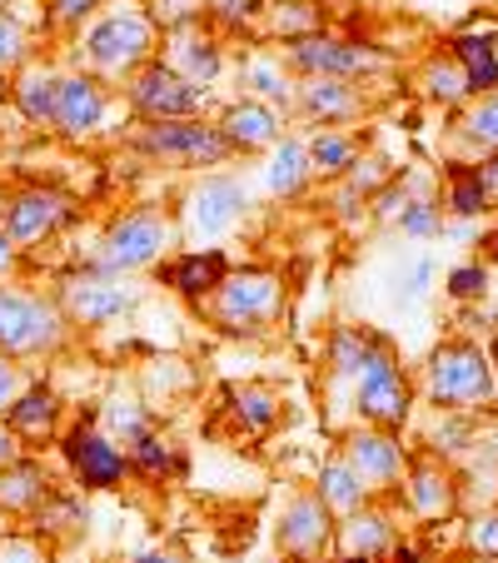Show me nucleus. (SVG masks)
Listing matches in <instances>:
<instances>
[{"instance_id":"nucleus-25","label":"nucleus","mask_w":498,"mask_h":563,"mask_svg":"<svg viewBox=\"0 0 498 563\" xmlns=\"http://www.w3.org/2000/svg\"><path fill=\"white\" fill-rule=\"evenodd\" d=\"M394 543H399V529H394V514L384 509L379 499H369L364 509L344 514V519L334 523V559L384 563Z\"/></svg>"},{"instance_id":"nucleus-12","label":"nucleus","mask_w":498,"mask_h":563,"mask_svg":"<svg viewBox=\"0 0 498 563\" xmlns=\"http://www.w3.org/2000/svg\"><path fill=\"white\" fill-rule=\"evenodd\" d=\"M115 110H120V90L96 80L90 70L65 65L60 75V96H55V125L51 135L60 145H96V140L115 135Z\"/></svg>"},{"instance_id":"nucleus-58","label":"nucleus","mask_w":498,"mask_h":563,"mask_svg":"<svg viewBox=\"0 0 498 563\" xmlns=\"http://www.w3.org/2000/svg\"><path fill=\"white\" fill-rule=\"evenodd\" d=\"M250 563H285V559H279V553L269 549V553H259V559H250Z\"/></svg>"},{"instance_id":"nucleus-37","label":"nucleus","mask_w":498,"mask_h":563,"mask_svg":"<svg viewBox=\"0 0 498 563\" xmlns=\"http://www.w3.org/2000/svg\"><path fill=\"white\" fill-rule=\"evenodd\" d=\"M374 340H379V334L364 330V324H334V330L324 334V374L334 384H350L354 374H359Z\"/></svg>"},{"instance_id":"nucleus-8","label":"nucleus","mask_w":498,"mask_h":563,"mask_svg":"<svg viewBox=\"0 0 498 563\" xmlns=\"http://www.w3.org/2000/svg\"><path fill=\"white\" fill-rule=\"evenodd\" d=\"M424 399L444 415H478L494 405V360L478 340H439L424 360Z\"/></svg>"},{"instance_id":"nucleus-5","label":"nucleus","mask_w":498,"mask_h":563,"mask_svg":"<svg viewBox=\"0 0 498 563\" xmlns=\"http://www.w3.org/2000/svg\"><path fill=\"white\" fill-rule=\"evenodd\" d=\"M51 295L60 299V309L75 324V334H106V330L130 324V319L145 309L150 285L140 275H110V269L80 260V265L55 275Z\"/></svg>"},{"instance_id":"nucleus-16","label":"nucleus","mask_w":498,"mask_h":563,"mask_svg":"<svg viewBox=\"0 0 498 563\" xmlns=\"http://www.w3.org/2000/svg\"><path fill=\"white\" fill-rule=\"evenodd\" d=\"M334 449L359 468V478L369 484L374 499H379V494H399L403 474H409V464H413L399 429H379V424H354Z\"/></svg>"},{"instance_id":"nucleus-52","label":"nucleus","mask_w":498,"mask_h":563,"mask_svg":"<svg viewBox=\"0 0 498 563\" xmlns=\"http://www.w3.org/2000/svg\"><path fill=\"white\" fill-rule=\"evenodd\" d=\"M21 269H25V255L11 245V234L0 224V279H21Z\"/></svg>"},{"instance_id":"nucleus-31","label":"nucleus","mask_w":498,"mask_h":563,"mask_svg":"<svg viewBox=\"0 0 498 563\" xmlns=\"http://www.w3.org/2000/svg\"><path fill=\"white\" fill-rule=\"evenodd\" d=\"M309 489L324 499V509L334 514V519H344V514H354V509H364V504L374 499L369 494V484L359 478V468L350 464V459L340 454V449H329L324 459H319V468H314V478H309Z\"/></svg>"},{"instance_id":"nucleus-22","label":"nucleus","mask_w":498,"mask_h":563,"mask_svg":"<svg viewBox=\"0 0 498 563\" xmlns=\"http://www.w3.org/2000/svg\"><path fill=\"white\" fill-rule=\"evenodd\" d=\"M234 260L224 255L220 245H180L165 265L155 269V285L165 289V295L175 299H190V305H200L204 295H214V285H220L224 275H230Z\"/></svg>"},{"instance_id":"nucleus-43","label":"nucleus","mask_w":498,"mask_h":563,"mask_svg":"<svg viewBox=\"0 0 498 563\" xmlns=\"http://www.w3.org/2000/svg\"><path fill=\"white\" fill-rule=\"evenodd\" d=\"M259 5L265 0H210V15L204 21L230 41V35H244V41H255V21H259Z\"/></svg>"},{"instance_id":"nucleus-13","label":"nucleus","mask_w":498,"mask_h":563,"mask_svg":"<svg viewBox=\"0 0 498 563\" xmlns=\"http://www.w3.org/2000/svg\"><path fill=\"white\" fill-rule=\"evenodd\" d=\"M279 55L289 60V70L305 80V75H329V80H369V75L389 70V51H379L374 41H359V35H340V31H314L305 41L279 45Z\"/></svg>"},{"instance_id":"nucleus-10","label":"nucleus","mask_w":498,"mask_h":563,"mask_svg":"<svg viewBox=\"0 0 498 563\" xmlns=\"http://www.w3.org/2000/svg\"><path fill=\"white\" fill-rule=\"evenodd\" d=\"M350 405L359 415V424H379V429H399L409 424L413 415V379L399 364V350L389 340H374L369 354H364L359 374L350 379Z\"/></svg>"},{"instance_id":"nucleus-38","label":"nucleus","mask_w":498,"mask_h":563,"mask_svg":"<svg viewBox=\"0 0 498 563\" xmlns=\"http://www.w3.org/2000/svg\"><path fill=\"white\" fill-rule=\"evenodd\" d=\"M419 86H424V96L439 100V106H468V100H474V90H468V75L458 70L454 55H434V60L419 70Z\"/></svg>"},{"instance_id":"nucleus-48","label":"nucleus","mask_w":498,"mask_h":563,"mask_svg":"<svg viewBox=\"0 0 498 563\" xmlns=\"http://www.w3.org/2000/svg\"><path fill=\"white\" fill-rule=\"evenodd\" d=\"M31 379H35L31 364H15V360H5V354H0V419H5V409L21 399V389Z\"/></svg>"},{"instance_id":"nucleus-17","label":"nucleus","mask_w":498,"mask_h":563,"mask_svg":"<svg viewBox=\"0 0 498 563\" xmlns=\"http://www.w3.org/2000/svg\"><path fill=\"white\" fill-rule=\"evenodd\" d=\"M159 60L170 65L175 75H185L190 86L214 90L230 75V41L210 21H190L159 35Z\"/></svg>"},{"instance_id":"nucleus-56","label":"nucleus","mask_w":498,"mask_h":563,"mask_svg":"<svg viewBox=\"0 0 498 563\" xmlns=\"http://www.w3.org/2000/svg\"><path fill=\"white\" fill-rule=\"evenodd\" d=\"M488 360H494V405H498V340H494V350H488Z\"/></svg>"},{"instance_id":"nucleus-47","label":"nucleus","mask_w":498,"mask_h":563,"mask_svg":"<svg viewBox=\"0 0 498 563\" xmlns=\"http://www.w3.org/2000/svg\"><path fill=\"white\" fill-rule=\"evenodd\" d=\"M449 295L458 299V305H468V299H484L488 289V265H454L449 269Z\"/></svg>"},{"instance_id":"nucleus-60","label":"nucleus","mask_w":498,"mask_h":563,"mask_svg":"<svg viewBox=\"0 0 498 563\" xmlns=\"http://www.w3.org/2000/svg\"><path fill=\"white\" fill-rule=\"evenodd\" d=\"M0 5H11V0H0Z\"/></svg>"},{"instance_id":"nucleus-32","label":"nucleus","mask_w":498,"mask_h":563,"mask_svg":"<svg viewBox=\"0 0 498 563\" xmlns=\"http://www.w3.org/2000/svg\"><path fill=\"white\" fill-rule=\"evenodd\" d=\"M314 31H324L319 0H265V5H259L255 41L289 45V41H305V35H314Z\"/></svg>"},{"instance_id":"nucleus-53","label":"nucleus","mask_w":498,"mask_h":563,"mask_svg":"<svg viewBox=\"0 0 498 563\" xmlns=\"http://www.w3.org/2000/svg\"><path fill=\"white\" fill-rule=\"evenodd\" d=\"M21 454H31V449H25L21 439L11 434V424L0 419V468H5V464H15V459H21Z\"/></svg>"},{"instance_id":"nucleus-7","label":"nucleus","mask_w":498,"mask_h":563,"mask_svg":"<svg viewBox=\"0 0 498 563\" xmlns=\"http://www.w3.org/2000/svg\"><path fill=\"white\" fill-rule=\"evenodd\" d=\"M255 210V185L244 180L240 170H200L190 175V185L175 200V220H180V240L185 245H220L250 220Z\"/></svg>"},{"instance_id":"nucleus-11","label":"nucleus","mask_w":498,"mask_h":563,"mask_svg":"<svg viewBox=\"0 0 498 563\" xmlns=\"http://www.w3.org/2000/svg\"><path fill=\"white\" fill-rule=\"evenodd\" d=\"M60 449L65 484H75L80 494H120L130 484V459L106 429L96 424V415H80L65 424V434L55 439Z\"/></svg>"},{"instance_id":"nucleus-49","label":"nucleus","mask_w":498,"mask_h":563,"mask_svg":"<svg viewBox=\"0 0 498 563\" xmlns=\"http://www.w3.org/2000/svg\"><path fill=\"white\" fill-rule=\"evenodd\" d=\"M429 279H434V260H413V265H409V275H403L399 279V305H419V299H424L429 295Z\"/></svg>"},{"instance_id":"nucleus-46","label":"nucleus","mask_w":498,"mask_h":563,"mask_svg":"<svg viewBox=\"0 0 498 563\" xmlns=\"http://www.w3.org/2000/svg\"><path fill=\"white\" fill-rule=\"evenodd\" d=\"M150 15H155L159 35L175 31V25H190V21H204L210 15V0H145Z\"/></svg>"},{"instance_id":"nucleus-19","label":"nucleus","mask_w":498,"mask_h":563,"mask_svg":"<svg viewBox=\"0 0 498 563\" xmlns=\"http://www.w3.org/2000/svg\"><path fill=\"white\" fill-rule=\"evenodd\" d=\"M230 70H234V86H240V96L265 100V106H275V110H285V115H295L299 75L289 70V60L279 55V45L250 41V45L240 51V60L230 65Z\"/></svg>"},{"instance_id":"nucleus-36","label":"nucleus","mask_w":498,"mask_h":563,"mask_svg":"<svg viewBox=\"0 0 498 563\" xmlns=\"http://www.w3.org/2000/svg\"><path fill=\"white\" fill-rule=\"evenodd\" d=\"M31 0H11V5H0V75H15L31 55H41V25L31 21L25 11Z\"/></svg>"},{"instance_id":"nucleus-51","label":"nucleus","mask_w":498,"mask_h":563,"mask_svg":"<svg viewBox=\"0 0 498 563\" xmlns=\"http://www.w3.org/2000/svg\"><path fill=\"white\" fill-rule=\"evenodd\" d=\"M120 563H190V553H185L180 543H145V549L125 553Z\"/></svg>"},{"instance_id":"nucleus-21","label":"nucleus","mask_w":498,"mask_h":563,"mask_svg":"<svg viewBox=\"0 0 498 563\" xmlns=\"http://www.w3.org/2000/svg\"><path fill=\"white\" fill-rule=\"evenodd\" d=\"M60 75L65 65L55 55H31L21 70L11 75V86H5V100L11 110L35 130V135H51L55 125V96H60Z\"/></svg>"},{"instance_id":"nucleus-23","label":"nucleus","mask_w":498,"mask_h":563,"mask_svg":"<svg viewBox=\"0 0 498 563\" xmlns=\"http://www.w3.org/2000/svg\"><path fill=\"white\" fill-rule=\"evenodd\" d=\"M369 110V96H364L354 80H329V75H305L295 90V115L305 120L309 130L314 125H354V120Z\"/></svg>"},{"instance_id":"nucleus-35","label":"nucleus","mask_w":498,"mask_h":563,"mask_svg":"<svg viewBox=\"0 0 498 563\" xmlns=\"http://www.w3.org/2000/svg\"><path fill=\"white\" fill-rule=\"evenodd\" d=\"M125 459H130V474L135 478H175L185 468L180 444L170 439V429H159V424H150L140 439H130Z\"/></svg>"},{"instance_id":"nucleus-30","label":"nucleus","mask_w":498,"mask_h":563,"mask_svg":"<svg viewBox=\"0 0 498 563\" xmlns=\"http://www.w3.org/2000/svg\"><path fill=\"white\" fill-rule=\"evenodd\" d=\"M86 523H90V494H80L75 484H55L41 509L25 519V529L41 533L45 543H65V539H80Z\"/></svg>"},{"instance_id":"nucleus-50","label":"nucleus","mask_w":498,"mask_h":563,"mask_svg":"<svg viewBox=\"0 0 498 563\" xmlns=\"http://www.w3.org/2000/svg\"><path fill=\"white\" fill-rule=\"evenodd\" d=\"M468 549H474L478 559L498 563V514H484V519L468 523Z\"/></svg>"},{"instance_id":"nucleus-42","label":"nucleus","mask_w":498,"mask_h":563,"mask_svg":"<svg viewBox=\"0 0 498 563\" xmlns=\"http://www.w3.org/2000/svg\"><path fill=\"white\" fill-rule=\"evenodd\" d=\"M394 224H399V234H409V240H439V234H444V205H439V195L419 190L399 210Z\"/></svg>"},{"instance_id":"nucleus-45","label":"nucleus","mask_w":498,"mask_h":563,"mask_svg":"<svg viewBox=\"0 0 498 563\" xmlns=\"http://www.w3.org/2000/svg\"><path fill=\"white\" fill-rule=\"evenodd\" d=\"M0 563H55V543L31 529H11L0 539Z\"/></svg>"},{"instance_id":"nucleus-34","label":"nucleus","mask_w":498,"mask_h":563,"mask_svg":"<svg viewBox=\"0 0 498 563\" xmlns=\"http://www.w3.org/2000/svg\"><path fill=\"white\" fill-rule=\"evenodd\" d=\"M449 55L458 60V70L468 75V90L474 96H488L498 90V35L488 31H458L449 41Z\"/></svg>"},{"instance_id":"nucleus-26","label":"nucleus","mask_w":498,"mask_h":563,"mask_svg":"<svg viewBox=\"0 0 498 563\" xmlns=\"http://www.w3.org/2000/svg\"><path fill=\"white\" fill-rule=\"evenodd\" d=\"M224 419L244 439H269L285 424V394L269 379H240L224 389Z\"/></svg>"},{"instance_id":"nucleus-57","label":"nucleus","mask_w":498,"mask_h":563,"mask_svg":"<svg viewBox=\"0 0 498 563\" xmlns=\"http://www.w3.org/2000/svg\"><path fill=\"white\" fill-rule=\"evenodd\" d=\"M15 529V519H11V514H5V509H0V539H5V533H11Z\"/></svg>"},{"instance_id":"nucleus-28","label":"nucleus","mask_w":498,"mask_h":563,"mask_svg":"<svg viewBox=\"0 0 498 563\" xmlns=\"http://www.w3.org/2000/svg\"><path fill=\"white\" fill-rule=\"evenodd\" d=\"M51 489H55V474H51V464H45L41 454H21L15 464L0 468V509L11 514L15 523L31 519Z\"/></svg>"},{"instance_id":"nucleus-1","label":"nucleus","mask_w":498,"mask_h":563,"mask_svg":"<svg viewBox=\"0 0 498 563\" xmlns=\"http://www.w3.org/2000/svg\"><path fill=\"white\" fill-rule=\"evenodd\" d=\"M75 70H90L106 86H125L140 65L159 55V25L150 15L145 0H110L106 11H96L65 45Z\"/></svg>"},{"instance_id":"nucleus-14","label":"nucleus","mask_w":498,"mask_h":563,"mask_svg":"<svg viewBox=\"0 0 498 563\" xmlns=\"http://www.w3.org/2000/svg\"><path fill=\"white\" fill-rule=\"evenodd\" d=\"M120 106L130 120H195V115H214V90L190 86L185 75H175L170 65L150 60L120 86Z\"/></svg>"},{"instance_id":"nucleus-24","label":"nucleus","mask_w":498,"mask_h":563,"mask_svg":"<svg viewBox=\"0 0 498 563\" xmlns=\"http://www.w3.org/2000/svg\"><path fill=\"white\" fill-rule=\"evenodd\" d=\"M259 190L275 205H295L314 190V170H309V150H305V130H285L275 150L259 155Z\"/></svg>"},{"instance_id":"nucleus-59","label":"nucleus","mask_w":498,"mask_h":563,"mask_svg":"<svg viewBox=\"0 0 498 563\" xmlns=\"http://www.w3.org/2000/svg\"><path fill=\"white\" fill-rule=\"evenodd\" d=\"M5 86H11V75H0V100H5Z\"/></svg>"},{"instance_id":"nucleus-29","label":"nucleus","mask_w":498,"mask_h":563,"mask_svg":"<svg viewBox=\"0 0 498 563\" xmlns=\"http://www.w3.org/2000/svg\"><path fill=\"white\" fill-rule=\"evenodd\" d=\"M305 150H309V170H314V180L334 185L359 165L364 140L354 135L350 125H314V130H305Z\"/></svg>"},{"instance_id":"nucleus-15","label":"nucleus","mask_w":498,"mask_h":563,"mask_svg":"<svg viewBox=\"0 0 498 563\" xmlns=\"http://www.w3.org/2000/svg\"><path fill=\"white\" fill-rule=\"evenodd\" d=\"M334 514L324 509L314 489H295L279 504L275 523H269V549L285 563H329L334 559Z\"/></svg>"},{"instance_id":"nucleus-55","label":"nucleus","mask_w":498,"mask_h":563,"mask_svg":"<svg viewBox=\"0 0 498 563\" xmlns=\"http://www.w3.org/2000/svg\"><path fill=\"white\" fill-rule=\"evenodd\" d=\"M484 260H488V265H498V224L484 234Z\"/></svg>"},{"instance_id":"nucleus-33","label":"nucleus","mask_w":498,"mask_h":563,"mask_svg":"<svg viewBox=\"0 0 498 563\" xmlns=\"http://www.w3.org/2000/svg\"><path fill=\"white\" fill-rule=\"evenodd\" d=\"M96 424L106 429V434L115 439L120 449H125L130 439H140L150 424H159V419H155V405H150L145 394H140V389H125V384H115V389H106V399H100Z\"/></svg>"},{"instance_id":"nucleus-9","label":"nucleus","mask_w":498,"mask_h":563,"mask_svg":"<svg viewBox=\"0 0 498 563\" xmlns=\"http://www.w3.org/2000/svg\"><path fill=\"white\" fill-rule=\"evenodd\" d=\"M75 220H80V200L51 180H21L0 195V224H5L11 245L21 250V255H35V250L55 245Z\"/></svg>"},{"instance_id":"nucleus-41","label":"nucleus","mask_w":498,"mask_h":563,"mask_svg":"<svg viewBox=\"0 0 498 563\" xmlns=\"http://www.w3.org/2000/svg\"><path fill=\"white\" fill-rule=\"evenodd\" d=\"M106 5L110 0H41V31L70 41V35L80 31L96 11H106Z\"/></svg>"},{"instance_id":"nucleus-44","label":"nucleus","mask_w":498,"mask_h":563,"mask_svg":"<svg viewBox=\"0 0 498 563\" xmlns=\"http://www.w3.org/2000/svg\"><path fill=\"white\" fill-rule=\"evenodd\" d=\"M419 190H424V185L413 180V175H394V180L384 185V190H379V195H374V200H369V220H379V224H394V220H399V210H403V205H409V200H413V195H419Z\"/></svg>"},{"instance_id":"nucleus-54","label":"nucleus","mask_w":498,"mask_h":563,"mask_svg":"<svg viewBox=\"0 0 498 563\" xmlns=\"http://www.w3.org/2000/svg\"><path fill=\"white\" fill-rule=\"evenodd\" d=\"M478 180H484L488 195H498V150H488V155L478 159Z\"/></svg>"},{"instance_id":"nucleus-39","label":"nucleus","mask_w":498,"mask_h":563,"mask_svg":"<svg viewBox=\"0 0 498 563\" xmlns=\"http://www.w3.org/2000/svg\"><path fill=\"white\" fill-rule=\"evenodd\" d=\"M488 200H494V195H488L484 180H478V165H454V170H449V195H444L449 214H458V220H478V214L488 210Z\"/></svg>"},{"instance_id":"nucleus-4","label":"nucleus","mask_w":498,"mask_h":563,"mask_svg":"<svg viewBox=\"0 0 498 563\" xmlns=\"http://www.w3.org/2000/svg\"><path fill=\"white\" fill-rule=\"evenodd\" d=\"M80 340L51 289H31L21 279H0V354L15 364H51Z\"/></svg>"},{"instance_id":"nucleus-6","label":"nucleus","mask_w":498,"mask_h":563,"mask_svg":"<svg viewBox=\"0 0 498 563\" xmlns=\"http://www.w3.org/2000/svg\"><path fill=\"white\" fill-rule=\"evenodd\" d=\"M125 150H135L150 165H170V170H224L234 165L230 140L220 135L214 115H195V120H130L125 125Z\"/></svg>"},{"instance_id":"nucleus-40","label":"nucleus","mask_w":498,"mask_h":563,"mask_svg":"<svg viewBox=\"0 0 498 563\" xmlns=\"http://www.w3.org/2000/svg\"><path fill=\"white\" fill-rule=\"evenodd\" d=\"M458 135L478 150H498V90L468 100L464 115H458Z\"/></svg>"},{"instance_id":"nucleus-2","label":"nucleus","mask_w":498,"mask_h":563,"mask_svg":"<svg viewBox=\"0 0 498 563\" xmlns=\"http://www.w3.org/2000/svg\"><path fill=\"white\" fill-rule=\"evenodd\" d=\"M289 309V279L275 265H230V275L195 305V314L210 330L230 340H269L285 324Z\"/></svg>"},{"instance_id":"nucleus-3","label":"nucleus","mask_w":498,"mask_h":563,"mask_svg":"<svg viewBox=\"0 0 498 563\" xmlns=\"http://www.w3.org/2000/svg\"><path fill=\"white\" fill-rule=\"evenodd\" d=\"M180 220H175V205L159 200H135L125 210H115L100 224L96 245H90V265L110 269V275H155L165 260L180 250Z\"/></svg>"},{"instance_id":"nucleus-61","label":"nucleus","mask_w":498,"mask_h":563,"mask_svg":"<svg viewBox=\"0 0 498 563\" xmlns=\"http://www.w3.org/2000/svg\"><path fill=\"white\" fill-rule=\"evenodd\" d=\"M190 563H195V559H190Z\"/></svg>"},{"instance_id":"nucleus-20","label":"nucleus","mask_w":498,"mask_h":563,"mask_svg":"<svg viewBox=\"0 0 498 563\" xmlns=\"http://www.w3.org/2000/svg\"><path fill=\"white\" fill-rule=\"evenodd\" d=\"M5 424H11V434L21 439L31 454H41V449H55V439L65 434L70 409H65L60 389H55L51 379H41V374H35V379L21 389V399L5 409Z\"/></svg>"},{"instance_id":"nucleus-18","label":"nucleus","mask_w":498,"mask_h":563,"mask_svg":"<svg viewBox=\"0 0 498 563\" xmlns=\"http://www.w3.org/2000/svg\"><path fill=\"white\" fill-rule=\"evenodd\" d=\"M214 125H220V135L230 140L234 159H259L265 150L279 145V135L289 130V115L275 110V106H265V100L234 96L214 110Z\"/></svg>"},{"instance_id":"nucleus-27","label":"nucleus","mask_w":498,"mask_h":563,"mask_svg":"<svg viewBox=\"0 0 498 563\" xmlns=\"http://www.w3.org/2000/svg\"><path fill=\"white\" fill-rule=\"evenodd\" d=\"M399 499L413 519L439 523L458 509V484H454V474H449V464H439V459H413L399 484Z\"/></svg>"}]
</instances>
